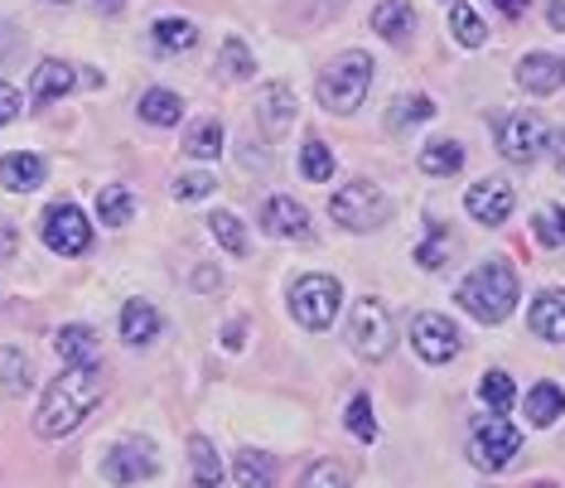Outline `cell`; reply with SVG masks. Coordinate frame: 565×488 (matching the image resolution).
I'll return each instance as SVG.
<instances>
[{
  "mask_svg": "<svg viewBox=\"0 0 565 488\" xmlns=\"http://www.w3.org/2000/svg\"><path fill=\"white\" fill-rule=\"evenodd\" d=\"M488 6H493L498 15H508V20H522L526 15V0H488Z\"/></svg>",
  "mask_w": 565,
  "mask_h": 488,
  "instance_id": "cell-44",
  "label": "cell"
},
{
  "mask_svg": "<svg viewBox=\"0 0 565 488\" xmlns=\"http://www.w3.org/2000/svg\"><path fill=\"white\" fill-rule=\"evenodd\" d=\"M15 247H20L15 223H6V218H0V262H10V256H15Z\"/></svg>",
  "mask_w": 565,
  "mask_h": 488,
  "instance_id": "cell-43",
  "label": "cell"
},
{
  "mask_svg": "<svg viewBox=\"0 0 565 488\" xmlns=\"http://www.w3.org/2000/svg\"><path fill=\"white\" fill-rule=\"evenodd\" d=\"M561 416H565V388L536 382V388L526 392V421H532V426H556Z\"/></svg>",
  "mask_w": 565,
  "mask_h": 488,
  "instance_id": "cell-23",
  "label": "cell"
},
{
  "mask_svg": "<svg viewBox=\"0 0 565 488\" xmlns=\"http://www.w3.org/2000/svg\"><path fill=\"white\" fill-rule=\"evenodd\" d=\"M295 117H300V97L290 83H266L256 93V126L266 140H286L295 131Z\"/></svg>",
  "mask_w": 565,
  "mask_h": 488,
  "instance_id": "cell-11",
  "label": "cell"
},
{
  "mask_svg": "<svg viewBox=\"0 0 565 488\" xmlns=\"http://www.w3.org/2000/svg\"><path fill=\"white\" fill-rule=\"evenodd\" d=\"M54 349H58V358L68 368H97V358H102L97 329H87V325H63L54 333Z\"/></svg>",
  "mask_w": 565,
  "mask_h": 488,
  "instance_id": "cell-17",
  "label": "cell"
},
{
  "mask_svg": "<svg viewBox=\"0 0 565 488\" xmlns=\"http://www.w3.org/2000/svg\"><path fill=\"white\" fill-rule=\"evenodd\" d=\"M324 6H333V10H339V6H343V0H324Z\"/></svg>",
  "mask_w": 565,
  "mask_h": 488,
  "instance_id": "cell-49",
  "label": "cell"
},
{
  "mask_svg": "<svg viewBox=\"0 0 565 488\" xmlns=\"http://www.w3.org/2000/svg\"><path fill=\"white\" fill-rule=\"evenodd\" d=\"M209 233L223 242V247L233 252V256H247V252H252V242H247V233H242V223H237V218L227 213V209H217V213L209 218Z\"/></svg>",
  "mask_w": 565,
  "mask_h": 488,
  "instance_id": "cell-34",
  "label": "cell"
},
{
  "mask_svg": "<svg viewBox=\"0 0 565 488\" xmlns=\"http://www.w3.org/2000/svg\"><path fill=\"white\" fill-rule=\"evenodd\" d=\"M49 174V165L40 156H30V150H15V156H0V184L10 189V194H30V189H40Z\"/></svg>",
  "mask_w": 565,
  "mask_h": 488,
  "instance_id": "cell-19",
  "label": "cell"
},
{
  "mask_svg": "<svg viewBox=\"0 0 565 488\" xmlns=\"http://www.w3.org/2000/svg\"><path fill=\"white\" fill-rule=\"evenodd\" d=\"M150 44L156 54H189L199 44V24L194 20H156L150 24Z\"/></svg>",
  "mask_w": 565,
  "mask_h": 488,
  "instance_id": "cell-22",
  "label": "cell"
},
{
  "mask_svg": "<svg viewBox=\"0 0 565 488\" xmlns=\"http://www.w3.org/2000/svg\"><path fill=\"white\" fill-rule=\"evenodd\" d=\"M300 170H305V179L324 184V179H333V150L324 146V140H305V150H300Z\"/></svg>",
  "mask_w": 565,
  "mask_h": 488,
  "instance_id": "cell-37",
  "label": "cell"
},
{
  "mask_svg": "<svg viewBox=\"0 0 565 488\" xmlns=\"http://www.w3.org/2000/svg\"><path fill=\"white\" fill-rule=\"evenodd\" d=\"M209 194H217V179H213L209 170L179 174V179H174V199H179V203H199V199H209Z\"/></svg>",
  "mask_w": 565,
  "mask_h": 488,
  "instance_id": "cell-40",
  "label": "cell"
},
{
  "mask_svg": "<svg viewBox=\"0 0 565 488\" xmlns=\"http://www.w3.org/2000/svg\"><path fill=\"white\" fill-rule=\"evenodd\" d=\"M526 319H532V333L546 343H565V290H542L532 300V310H526Z\"/></svg>",
  "mask_w": 565,
  "mask_h": 488,
  "instance_id": "cell-18",
  "label": "cell"
},
{
  "mask_svg": "<svg viewBox=\"0 0 565 488\" xmlns=\"http://www.w3.org/2000/svg\"><path fill=\"white\" fill-rule=\"evenodd\" d=\"M34 382V368H30V358H24V349H0V388H10V392H24Z\"/></svg>",
  "mask_w": 565,
  "mask_h": 488,
  "instance_id": "cell-33",
  "label": "cell"
},
{
  "mask_svg": "<svg viewBox=\"0 0 565 488\" xmlns=\"http://www.w3.org/2000/svg\"><path fill=\"white\" fill-rule=\"evenodd\" d=\"M518 272L503 262V256H493V262L473 266V272L465 276V286H459V310H469L473 319H483V325H503V319L518 310Z\"/></svg>",
  "mask_w": 565,
  "mask_h": 488,
  "instance_id": "cell-2",
  "label": "cell"
},
{
  "mask_svg": "<svg viewBox=\"0 0 565 488\" xmlns=\"http://www.w3.org/2000/svg\"><path fill=\"white\" fill-rule=\"evenodd\" d=\"M20 117V93L10 83H0V126H10Z\"/></svg>",
  "mask_w": 565,
  "mask_h": 488,
  "instance_id": "cell-42",
  "label": "cell"
},
{
  "mask_svg": "<svg viewBox=\"0 0 565 488\" xmlns=\"http://www.w3.org/2000/svg\"><path fill=\"white\" fill-rule=\"evenodd\" d=\"M430 117H435V102L426 93H406V97H396L387 107V126H392V131H406V126H420Z\"/></svg>",
  "mask_w": 565,
  "mask_h": 488,
  "instance_id": "cell-28",
  "label": "cell"
},
{
  "mask_svg": "<svg viewBox=\"0 0 565 488\" xmlns=\"http://www.w3.org/2000/svg\"><path fill=\"white\" fill-rule=\"evenodd\" d=\"M189 459H194V484L199 488H217L223 484V459H217V449L209 435H189Z\"/></svg>",
  "mask_w": 565,
  "mask_h": 488,
  "instance_id": "cell-26",
  "label": "cell"
},
{
  "mask_svg": "<svg viewBox=\"0 0 565 488\" xmlns=\"http://www.w3.org/2000/svg\"><path fill=\"white\" fill-rule=\"evenodd\" d=\"M546 20H551V30L565 34V0H551V6H546Z\"/></svg>",
  "mask_w": 565,
  "mask_h": 488,
  "instance_id": "cell-46",
  "label": "cell"
},
{
  "mask_svg": "<svg viewBox=\"0 0 565 488\" xmlns=\"http://www.w3.org/2000/svg\"><path fill=\"white\" fill-rule=\"evenodd\" d=\"M329 218L339 227H349V233H372V227H382L392 218V199L372 179H353L329 199Z\"/></svg>",
  "mask_w": 565,
  "mask_h": 488,
  "instance_id": "cell-4",
  "label": "cell"
},
{
  "mask_svg": "<svg viewBox=\"0 0 565 488\" xmlns=\"http://www.w3.org/2000/svg\"><path fill=\"white\" fill-rule=\"evenodd\" d=\"M217 73H223V78H233V83L256 78V59H252L247 40H223V54H217Z\"/></svg>",
  "mask_w": 565,
  "mask_h": 488,
  "instance_id": "cell-31",
  "label": "cell"
},
{
  "mask_svg": "<svg viewBox=\"0 0 565 488\" xmlns=\"http://www.w3.org/2000/svg\"><path fill=\"white\" fill-rule=\"evenodd\" d=\"M420 170L435 174V179H449L465 170V146L459 140H430L426 150H420Z\"/></svg>",
  "mask_w": 565,
  "mask_h": 488,
  "instance_id": "cell-25",
  "label": "cell"
},
{
  "mask_svg": "<svg viewBox=\"0 0 565 488\" xmlns=\"http://www.w3.org/2000/svg\"><path fill=\"white\" fill-rule=\"evenodd\" d=\"M479 396H483V406H493V411H508L512 402H518V388H512V378L503 368H493V372H483V382H479Z\"/></svg>",
  "mask_w": 565,
  "mask_h": 488,
  "instance_id": "cell-36",
  "label": "cell"
},
{
  "mask_svg": "<svg viewBox=\"0 0 565 488\" xmlns=\"http://www.w3.org/2000/svg\"><path fill=\"white\" fill-rule=\"evenodd\" d=\"M518 83L536 97H551V93H561V83H565V63L556 54H526L518 63Z\"/></svg>",
  "mask_w": 565,
  "mask_h": 488,
  "instance_id": "cell-16",
  "label": "cell"
},
{
  "mask_svg": "<svg viewBox=\"0 0 565 488\" xmlns=\"http://www.w3.org/2000/svg\"><path fill=\"white\" fill-rule=\"evenodd\" d=\"M546 140H551V150H556V165L565 170V131H546Z\"/></svg>",
  "mask_w": 565,
  "mask_h": 488,
  "instance_id": "cell-48",
  "label": "cell"
},
{
  "mask_svg": "<svg viewBox=\"0 0 565 488\" xmlns=\"http://www.w3.org/2000/svg\"><path fill=\"white\" fill-rule=\"evenodd\" d=\"M465 209H469L473 223H483V227H503L508 218H512V209H518V194H512L508 179L488 174V179H479V184H473L469 194H465Z\"/></svg>",
  "mask_w": 565,
  "mask_h": 488,
  "instance_id": "cell-12",
  "label": "cell"
},
{
  "mask_svg": "<svg viewBox=\"0 0 565 488\" xmlns=\"http://www.w3.org/2000/svg\"><path fill=\"white\" fill-rule=\"evenodd\" d=\"M349 339H353L358 353L372 358V363H377V358H387L392 343H396V329H392L387 305L372 300V295H363V300L353 305V315H349Z\"/></svg>",
  "mask_w": 565,
  "mask_h": 488,
  "instance_id": "cell-7",
  "label": "cell"
},
{
  "mask_svg": "<svg viewBox=\"0 0 565 488\" xmlns=\"http://www.w3.org/2000/svg\"><path fill=\"white\" fill-rule=\"evenodd\" d=\"M102 474H107V484H146L160 474V455L156 445L146 441V435H126V441H117L107 449V459H102Z\"/></svg>",
  "mask_w": 565,
  "mask_h": 488,
  "instance_id": "cell-8",
  "label": "cell"
},
{
  "mask_svg": "<svg viewBox=\"0 0 565 488\" xmlns=\"http://www.w3.org/2000/svg\"><path fill=\"white\" fill-rule=\"evenodd\" d=\"M262 233L310 242V213H305L295 199H286V194H271L262 203Z\"/></svg>",
  "mask_w": 565,
  "mask_h": 488,
  "instance_id": "cell-14",
  "label": "cell"
},
{
  "mask_svg": "<svg viewBox=\"0 0 565 488\" xmlns=\"http://www.w3.org/2000/svg\"><path fill=\"white\" fill-rule=\"evenodd\" d=\"M44 247L58 256H83L93 247V227H87V213L78 203H54L44 213Z\"/></svg>",
  "mask_w": 565,
  "mask_h": 488,
  "instance_id": "cell-10",
  "label": "cell"
},
{
  "mask_svg": "<svg viewBox=\"0 0 565 488\" xmlns=\"http://www.w3.org/2000/svg\"><path fill=\"white\" fill-rule=\"evenodd\" d=\"M532 233H536L542 247H565V209H561V203H546V209H536Z\"/></svg>",
  "mask_w": 565,
  "mask_h": 488,
  "instance_id": "cell-35",
  "label": "cell"
},
{
  "mask_svg": "<svg viewBox=\"0 0 565 488\" xmlns=\"http://www.w3.org/2000/svg\"><path fill=\"white\" fill-rule=\"evenodd\" d=\"M102 402V372L97 368H63L54 382H49L40 411H34V431L44 441H63L87 421V411Z\"/></svg>",
  "mask_w": 565,
  "mask_h": 488,
  "instance_id": "cell-1",
  "label": "cell"
},
{
  "mask_svg": "<svg viewBox=\"0 0 565 488\" xmlns=\"http://www.w3.org/2000/svg\"><path fill=\"white\" fill-rule=\"evenodd\" d=\"M233 474H237L242 488H271L276 484V459L266 455V449H237Z\"/></svg>",
  "mask_w": 565,
  "mask_h": 488,
  "instance_id": "cell-24",
  "label": "cell"
},
{
  "mask_svg": "<svg viewBox=\"0 0 565 488\" xmlns=\"http://www.w3.org/2000/svg\"><path fill=\"white\" fill-rule=\"evenodd\" d=\"M131 213H136V199H131V189H121V184H107L97 194V218L107 227H126L131 223Z\"/></svg>",
  "mask_w": 565,
  "mask_h": 488,
  "instance_id": "cell-30",
  "label": "cell"
},
{
  "mask_svg": "<svg viewBox=\"0 0 565 488\" xmlns=\"http://www.w3.org/2000/svg\"><path fill=\"white\" fill-rule=\"evenodd\" d=\"M449 34H455L465 49H479L488 40V30H483V20L473 15V6H465V0H455L449 6Z\"/></svg>",
  "mask_w": 565,
  "mask_h": 488,
  "instance_id": "cell-32",
  "label": "cell"
},
{
  "mask_svg": "<svg viewBox=\"0 0 565 488\" xmlns=\"http://www.w3.org/2000/svg\"><path fill=\"white\" fill-rule=\"evenodd\" d=\"M339 305H343V286L333 276H300L290 286V315H295V325H305V329H329L333 325V315H339Z\"/></svg>",
  "mask_w": 565,
  "mask_h": 488,
  "instance_id": "cell-5",
  "label": "cell"
},
{
  "mask_svg": "<svg viewBox=\"0 0 565 488\" xmlns=\"http://www.w3.org/2000/svg\"><path fill=\"white\" fill-rule=\"evenodd\" d=\"M473 441H469V459H473V469H483V474H503L512 459H518V449H522V431L518 426H508L503 416H483V421H473Z\"/></svg>",
  "mask_w": 565,
  "mask_h": 488,
  "instance_id": "cell-6",
  "label": "cell"
},
{
  "mask_svg": "<svg viewBox=\"0 0 565 488\" xmlns=\"http://www.w3.org/2000/svg\"><path fill=\"white\" fill-rule=\"evenodd\" d=\"M194 286H199V290H217V286H223V276H217V266H199Z\"/></svg>",
  "mask_w": 565,
  "mask_h": 488,
  "instance_id": "cell-45",
  "label": "cell"
},
{
  "mask_svg": "<svg viewBox=\"0 0 565 488\" xmlns=\"http://www.w3.org/2000/svg\"><path fill=\"white\" fill-rule=\"evenodd\" d=\"M546 146V121L536 112H503L498 117V150L512 165H532Z\"/></svg>",
  "mask_w": 565,
  "mask_h": 488,
  "instance_id": "cell-9",
  "label": "cell"
},
{
  "mask_svg": "<svg viewBox=\"0 0 565 488\" xmlns=\"http://www.w3.org/2000/svg\"><path fill=\"white\" fill-rule=\"evenodd\" d=\"M349 431L358 435V441H377V416H372L367 396H353L349 402Z\"/></svg>",
  "mask_w": 565,
  "mask_h": 488,
  "instance_id": "cell-41",
  "label": "cell"
},
{
  "mask_svg": "<svg viewBox=\"0 0 565 488\" xmlns=\"http://www.w3.org/2000/svg\"><path fill=\"white\" fill-rule=\"evenodd\" d=\"M160 310L150 300H126V310H121V339L131 343V349H146V343H156L160 339Z\"/></svg>",
  "mask_w": 565,
  "mask_h": 488,
  "instance_id": "cell-20",
  "label": "cell"
},
{
  "mask_svg": "<svg viewBox=\"0 0 565 488\" xmlns=\"http://www.w3.org/2000/svg\"><path fill=\"white\" fill-rule=\"evenodd\" d=\"M136 112H140V121H150V126H174L184 117V102H179V93H170V87H150Z\"/></svg>",
  "mask_w": 565,
  "mask_h": 488,
  "instance_id": "cell-27",
  "label": "cell"
},
{
  "mask_svg": "<svg viewBox=\"0 0 565 488\" xmlns=\"http://www.w3.org/2000/svg\"><path fill=\"white\" fill-rule=\"evenodd\" d=\"M449 252H455V237H449L445 227H430L426 242H420V247H416V262L426 266V272H440V266L449 262Z\"/></svg>",
  "mask_w": 565,
  "mask_h": 488,
  "instance_id": "cell-38",
  "label": "cell"
},
{
  "mask_svg": "<svg viewBox=\"0 0 565 488\" xmlns=\"http://www.w3.org/2000/svg\"><path fill=\"white\" fill-rule=\"evenodd\" d=\"M300 488H349V469H343V459H315Z\"/></svg>",
  "mask_w": 565,
  "mask_h": 488,
  "instance_id": "cell-39",
  "label": "cell"
},
{
  "mask_svg": "<svg viewBox=\"0 0 565 488\" xmlns=\"http://www.w3.org/2000/svg\"><path fill=\"white\" fill-rule=\"evenodd\" d=\"M242 333H247V325L237 319V325H227V329H223V343H227V349H242Z\"/></svg>",
  "mask_w": 565,
  "mask_h": 488,
  "instance_id": "cell-47",
  "label": "cell"
},
{
  "mask_svg": "<svg viewBox=\"0 0 565 488\" xmlns=\"http://www.w3.org/2000/svg\"><path fill=\"white\" fill-rule=\"evenodd\" d=\"M49 6H68V0H49Z\"/></svg>",
  "mask_w": 565,
  "mask_h": 488,
  "instance_id": "cell-50",
  "label": "cell"
},
{
  "mask_svg": "<svg viewBox=\"0 0 565 488\" xmlns=\"http://www.w3.org/2000/svg\"><path fill=\"white\" fill-rule=\"evenodd\" d=\"M411 343H416V353L426 358V363H449V358L459 353V329L449 325L445 315H416L411 319Z\"/></svg>",
  "mask_w": 565,
  "mask_h": 488,
  "instance_id": "cell-13",
  "label": "cell"
},
{
  "mask_svg": "<svg viewBox=\"0 0 565 488\" xmlns=\"http://www.w3.org/2000/svg\"><path fill=\"white\" fill-rule=\"evenodd\" d=\"M372 30H377L382 40H392V44L411 40V30H416V15H411V0H382V6L372 10Z\"/></svg>",
  "mask_w": 565,
  "mask_h": 488,
  "instance_id": "cell-21",
  "label": "cell"
},
{
  "mask_svg": "<svg viewBox=\"0 0 565 488\" xmlns=\"http://www.w3.org/2000/svg\"><path fill=\"white\" fill-rule=\"evenodd\" d=\"M73 87H78V68H73V63H63V59H44L40 68H34L30 97H34V107H49V102L68 97Z\"/></svg>",
  "mask_w": 565,
  "mask_h": 488,
  "instance_id": "cell-15",
  "label": "cell"
},
{
  "mask_svg": "<svg viewBox=\"0 0 565 488\" xmlns=\"http://www.w3.org/2000/svg\"><path fill=\"white\" fill-rule=\"evenodd\" d=\"M217 150H223V121H217V117H203V121L189 126V136H184V156L213 160Z\"/></svg>",
  "mask_w": 565,
  "mask_h": 488,
  "instance_id": "cell-29",
  "label": "cell"
},
{
  "mask_svg": "<svg viewBox=\"0 0 565 488\" xmlns=\"http://www.w3.org/2000/svg\"><path fill=\"white\" fill-rule=\"evenodd\" d=\"M367 87H372V59L363 49H349V54H339L319 73V107L333 112V117H353L363 107Z\"/></svg>",
  "mask_w": 565,
  "mask_h": 488,
  "instance_id": "cell-3",
  "label": "cell"
}]
</instances>
